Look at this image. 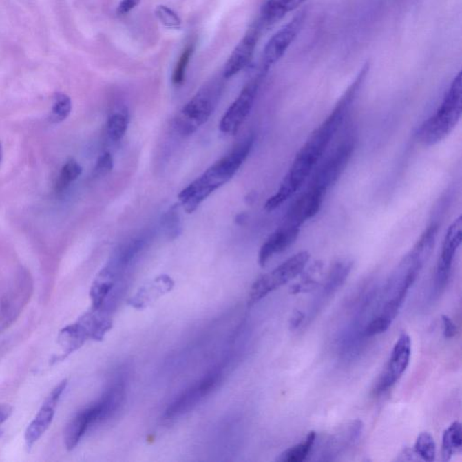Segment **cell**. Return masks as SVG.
<instances>
[{"label":"cell","mask_w":462,"mask_h":462,"mask_svg":"<svg viewBox=\"0 0 462 462\" xmlns=\"http://www.w3.org/2000/svg\"><path fill=\"white\" fill-rule=\"evenodd\" d=\"M126 397V381L123 377H118L98 401L101 408V422L113 417L120 409Z\"/></svg>","instance_id":"cell-20"},{"label":"cell","mask_w":462,"mask_h":462,"mask_svg":"<svg viewBox=\"0 0 462 462\" xmlns=\"http://www.w3.org/2000/svg\"><path fill=\"white\" fill-rule=\"evenodd\" d=\"M462 427L454 422L445 430L443 435V460L449 461L462 450Z\"/></svg>","instance_id":"cell-23"},{"label":"cell","mask_w":462,"mask_h":462,"mask_svg":"<svg viewBox=\"0 0 462 462\" xmlns=\"http://www.w3.org/2000/svg\"><path fill=\"white\" fill-rule=\"evenodd\" d=\"M412 355V342L408 334L403 333L398 338L390 357L386 363L379 380L374 388V393H385L396 384L408 368Z\"/></svg>","instance_id":"cell-8"},{"label":"cell","mask_w":462,"mask_h":462,"mask_svg":"<svg viewBox=\"0 0 462 462\" xmlns=\"http://www.w3.org/2000/svg\"><path fill=\"white\" fill-rule=\"evenodd\" d=\"M306 0H266L261 8L257 23L262 30L272 27L286 14L301 7Z\"/></svg>","instance_id":"cell-19"},{"label":"cell","mask_w":462,"mask_h":462,"mask_svg":"<svg viewBox=\"0 0 462 462\" xmlns=\"http://www.w3.org/2000/svg\"><path fill=\"white\" fill-rule=\"evenodd\" d=\"M260 78L252 80L244 87L234 103L227 109L220 121V130L227 135H236L251 114L260 88Z\"/></svg>","instance_id":"cell-10"},{"label":"cell","mask_w":462,"mask_h":462,"mask_svg":"<svg viewBox=\"0 0 462 462\" xmlns=\"http://www.w3.org/2000/svg\"><path fill=\"white\" fill-rule=\"evenodd\" d=\"M368 72V67H363L355 81H353L348 91L342 96L329 117L325 119L308 138L306 143L293 160L292 167L281 182L277 193L270 197L264 204L266 211H271L280 207L287 200L292 198L296 191L300 190L302 186L309 179L311 174L315 171L318 162L324 158L331 140L342 126L346 113L350 109Z\"/></svg>","instance_id":"cell-1"},{"label":"cell","mask_w":462,"mask_h":462,"mask_svg":"<svg viewBox=\"0 0 462 462\" xmlns=\"http://www.w3.org/2000/svg\"><path fill=\"white\" fill-rule=\"evenodd\" d=\"M156 16L158 17L159 21L168 29H180L182 28V20L180 19L173 10L168 8L167 6L159 5L156 8Z\"/></svg>","instance_id":"cell-30"},{"label":"cell","mask_w":462,"mask_h":462,"mask_svg":"<svg viewBox=\"0 0 462 462\" xmlns=\"http://www.w3.org/2000/svg\"><path fill=\"white\" fill-rule=\"evenodd\" d=\"M72 109V103L71 98L65 93L58 92L54 95L53 107L50 116H49V121L53 124L61 123L65 121L67 118L71 114Z\"/></svg>","instance_id":"cell-25"},{"label":"cell","mask_w":462,"mask_h":462,"mask_svg":"<svg viewBox=\"0 0 462 462\" xmlns=\"http://www.w3.org/2000/svg\"><path fill=\"white\" fill-rule=\"evenodd\" d=\"M441 319H443V333L445 338L452 339L453 337H455L456 334L458 333V329L452 319L447 315H443Z\"/></svg>","instance_id":"cell-32"},{"label":"cell","mask_w":462,"mask_h":462,"mask_svg":"<svg viewBox=\"0 0 462 462\" xmlns=\"http://www.w3.org/2000/svg\"><path fill=\"white\" fill-rule=\"evenodd\" d=\"M351 269H353V262L347 260H339V262L334 264L324 287H322L317 297L313 301L312 306L310 307L308 321H312L317 315L319 310L322 309L325 304L329 302L330 298L335 295L337 291L341 288L346 279L350 275Z\"/></svg>","instance_id":"cell-15"},{"label":"cell","mask_w":462,"mask_h":462,"mask_svg":"<svg viewBox=\"0 0 462 462\" xmlns=\"http://www.w3.org/2000/svg\"><path fill=\"white\" fill-rule=\"evenodd\" d=\"M129 127V119L123 112H116L109 118L107 123V132L112 140L120 141Z\"/></svg>","instance_id":"cell-28"},{"label":"cell","mask_w":462,"mask_h":462,"mask_svg":"<svg viewBox=\"0 0 462 462\" xmlns=\"http://www.w3.org/2000/svg\"><path fill=\"white\" fill-rule=\"evenodd\" d=\"M355 140L353 138L344 139L338 147L331 151L319 167H316L308 187L326 196L331 185L335 184L344 173L353 156Z\"/></svg>","instance_id":"cell-6"},{"label":"cell","mask_w":462,"mask_h":462,"mask_svg":"<svg viewBox=\"0 0 462 462\" xmlns=\"http://www.w3.org/2000/svg\"><path fill=\"white\" fill-rule=\"evenodd\" d=\"M362 431L363 423L360 420L351 421L339 427L325 441L318 460L322 461L336 460L339 456L355 444Z\"/></svg>","instance_id":"cell-13"},{"label":"cell","mask_w":462,"mask_h":462,"mask_svg":"<svg viewBox=\"0 0 462 462\" xmlns=\"http://www.w3.org/2000/svg\"><path fill=\"white\" fill-rule=\"evenodd\" d=\"M141 0H122L117 8L118 14H126L138 7Z\"/></svg>","instance_id":"cell-33"},{"label":"cell","mask_w":462,"mask_h":462,"mask_svg":"<svg viewBox=\"0 0 462 462\" xmlns=\"http://www.w3.org/2000/svg\"><path fill=\"white\" fill-rule=\"evenodd\" d=\"M462 240V219L459 217L452 225L444 238L443 248L436 269L434 288L432 297H439L448 284L450 271L456 253L460 248Z\"/></svg>","instance_id":"cell-9"},{"label":"cell","mask_w":462,"mask_h":462,"mask_svg":"<svg viewBox=\"0 0 462 462\" xmlns=\"http://www.w3.org/2000/svg\"><path fill=\"white\" fill-rule=\"evenodd\" d=\"M222 372L215 370L206 375L200 381L190 386L188 389L176 398L165 411V417L168 420L176 419L182 417L191 410L196 408L206 397L217 388L222 381Z\"/></svg>","instance_id":"cell-7"},{"label":"cell","mask_w":462,"mask_h":462,"mask_svg":"<svg viewBox=\"0 0 462 462\" xmlns=\"http://www.w3.org/2000/svg\"><path fill=\"white\" fill-rule=\"evenodd\" d=\"M324 194L309 187L299 196L287 211L286 223L301 227L318 213L324 200Z\"/></svg>","instance_id":"cell-16"},{"label":"cell","mask_w":462,"mask_h":462,"mask_svg":"<svg viewBox=\"0 0 462 462\" xmlns=\"http://www.w3.org/2000/svg\"><path fill=\"white\" fill-rule=\"evenodd\" d=\"M88 338L85 329L78 322L77 324L69 325L61 331L58 342L66 355H69L80 348Z\"/></svg>","instance_id":"cell-22"},{"label":"cell","mask_w":462,"mask_h":462,"mask_svg":"<svg viewBox=\"0 0 462 462\" xmlns=\"http://www.w3.org/2000/svg\"><path fill=\"white\" fill-rule=\"evenodd\" d=\"M2 158H3V149H2L1 142H0V162H1L2 161Z\"/></svg>","instance_id":"cell-36"},{"label":"cell","mask_w":462,"mask_h":462,"mask_svg":"<svg viewBox=\"0 0 462 462\" xmlns=\"http://www.w3.org/2000/svg\"><path fill=\"white\" fill-rule=\"evenodd\" d=\"M220 83L212 81L203 86L177 114L174 129L182 136L193 135L211 118L220 96Z\"/></svg>","instance_id":"cell-4"},{"label":"cell","mask_w":462,"mask_h":462,"mask_svg":"<svg viewBox=\"0 0 462 462\" xmlns=\"http://www.w3.org/2000/svg\"><path fill=\"white\" fill-rule=\"evenodd\" d=\"M316 437H317V434L315 432H309L303 443L284 450L283 453L279 455L277 461L280 462H301L306 460L312 452L313 446H315Z\"/></svg>","instance_id":"cell-24"},{"label":"cell","mask_w":462,"mask_h":462,"mask_svg":"<svg viewBox=\"0 0 462 462\" xmlns=\"http://www.w3.org/2000/svg\"><path fill=\"white\" fill-rule=\"evenodd\" d=\"M13 409L8 405H0V426L4 423L12 414Z\"/></svg>","instance_id":"cell-34"},{"label":"cell","mask_w":462,"mask_h":462,"mask_svg":"<svg viewBox=\"0 0 462 462\" xmlns=\"http://www.w3.org/2000/svg\"><path fill=\"white\" fill-rule=\"evenodd\" d=\"M414 452L424 461L435 460L436 445L434 437L429 432H422L415 441Z\"/></svg>","instance_id":"cell-27"},{"label":"cell","mask_w":462,"mask_h":462,"mask_svg":"<svg viewBox=\"0 0 462 462\" xmlns=\"http://www.w3.org/2000/svg\"><path fill=\"white\" fill-rule=\"evenodd\" d=\"M67 384H68L67 380H63L59 385L55 386L43 402L36 418L32 421L25 430V441L28 448L30 449L51 426L55 414V408H56L63 391L65 390Z\"/></svg>","instance_id":"cell-12"},{"label":"cell","mask_w":462,"mask_h":462,"mask_svg":"<svg viewBox=\"0 0 462 462\" xmlns=\"http://www.w3.org/2000/svg\"><path fill=\"white\" fill-rule=\"evenodd\" d=\"M462 112V77L459 72L450 84L437 112L420 127L417 136L421 143L432 145L443 141L461 120Z\"/></svg>","instance_id":"cell-3"},{"label":"cell","mask_w":462,"mask_h":462,"mask_svg":"<svg viewBox=\"0 0 462 462\" xmlns=\"http://www.w3.org/2000/svg\"><path fill=\"white\" fill-rule=\"evenodd\" d=\"M194 50H196V45H194V43H191V45L186 46L181 56H180L173 72L172 81L174 85L180 86L184 83L186 70H187L189 63H190Z\"/></svg>","instance_id":"cell-29"},{"label":"cell","mask_w":462,"mask_h":462,"mask_svg":"<svg viewBox=\"0 0 462 462\" xmlns=\"http://www.w3.org/2000/svg\"><path fill=\"white\" fill-rule=\"evenodd\" d=\"M309 260V253L299 252L284 261L277 269L258 278L253 284L251 293H249V304L258 303L270 293L288 284L290 281L304 271Z\"/></svg>","instance_id":"cell-5"},{"label":"cell","mask_w":462,"mask_h":462,"mask_svg":"<svg viewBox=\"0 0 462 462\" xmlns=\"http://www.w3.org/2000/svg\"><path fill=\"white\" fill-rule=\"evenodd\" d=\"M262 32V29L255 23L243 39L238 43L236 48L227 61L224 71H223L224 79H231L241 70L249 65Z\"/></svg>","instance_id":"cell-14"},{"label":"cell","mask_w":462,"mask_h":462,"mask_svg":"<svg viewBox=\"0 0 462 462\" xmlns=\"http://www.w3.org/2000/svg\"><path fill=\"white\" fill-rule=\"evenodd\" d=\"M174 282L168 277H161L156 279L152 283L142 287L135 296L130 299L129 304L136 309H141L147 304L156 300L160 296L169 292L173 288Z\"/></svg>","instance_id":"cell-21"},{"label":"cell","mask_w":462,"mask_h":462,"mask_svg":"<svg viewBox=\"0 0 462 462\" xmlns=\"http://www.w3.org/2000/svg\"><path fill=\"white\" fill-rule=\"evenodd\" d=\"M98 422H101V408L98 403L78 412L65 428V443L67 450H74L90 427Z\"/></svg>","instance_id":"cell-18"},{"label":"cell","mask_w":462,"mask_h":462,"mask_svg":"<svg viewBox=\"0 0 462 462\" xmlns=\"http://www.w3.org/2000/svg\"><path fill=\"white\" fill-rule=\"evenodd\" d=\"M113 169V158L112 154L109 152L103 153V155L98 156L94 170H93V176L95 177H103L107 176V174L112 172Z\"/></svg>","instance_id":"cell-31"},{"label":"cell","mask_w":462,"mask_h":462,"mask_svg":"<svg viewBox=\"0 0 462 462\" xmlns=\"http://www.w3.org/2000/svg\"><path fill=\"white\" fill-rule=\"evenodd\" d=\"M306 11L301 10L290 22L277 31L264 46L263 62L264 72L269 71L284 56L290 45L296 39L304 24Z\"/></svg>","instance_id":"cell-11"},{"label":"cell","mask_w":462,"mask_h":462,"mask_svg":"<svg viewBox=\"0 0 462 462\" xmlns=\"http://www.w3.org/2000/svg\"><path fill=\"white\" fill-rule=\"evenodd\" d=\"M254 140L253 136L244 139L228 156L215 162L179 193L180 203L187 213L196 211L211 193L235 176L251 154Z\"/></svg>","instance_id":"cell-2"},{"label":"cell","mask_w":462,"mask_h":462,"mask_svg":"<svg viewBox=\"0 0 462 462\" xmlns=\"http://www.w3.org/2000/svg\"><path fill=\"white\" fill-rule=\"evenodd\" d=\"M299 232H300V227L284 222L277 231L270 235L266 242L261 246L260 254H258L260 266H266L274 255L280 254L290 248L297 240Z\"/></svg>","instance_id":"cell-17"},{"label":"cell","mask_w":462,"mask_h":462,"mask_svg":"<svg viewBox=\"0 0 462 462\" xmlns=\"http://www.w3.org/2000/svg\"><path fill=\"white\" fill-rule=\"evenodd\" d=\"M81 173H83V168H81L79 162L75 161L74 159L68 160L61 170L56 185H55V189L59 193L66 190L72 182L79 178Z\"/></svg>","instance_id":"cell-26"},{"label":"cell","mask_w":462,"mask_h":462,"mask_svg":"<svg viewBox=\"0 0 462 462\" xmlns=\"http://www.w3.org/2000/svg\"><path fill=\"white\" fill-rule=\"evenodd\" d=\"M304 313H301L300 311H297V312H295V315H293L292 319H291V328H292V329H296V328L300 326L302 322H304Z\"/></svg>","instance_id":"cell-35"}]
</instances>
